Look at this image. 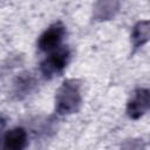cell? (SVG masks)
Returning a JSON list of instances; mask_svg holds the SVG:
<instances>
[{
	"mask_svg": "<svg viewBox=\"0 0 150 150\" xmlns=\"http://www.w3.org/2000/svg\"><path fill=\"white\" fill-rule=\"evenodd\" d=\"M118 2H97L94 9V19L95 20H109L115 15L118 9Z\"/></svg>",
	"mask_w": 150,
	"mask_h": 150,
	"instance_id": "7",
	"label": "cell"
},
{
	"mask_svg": "<svg viewBox=\"0 0 150 150\" xmlns=\"http://www.w3.org/2000/svg\"><path fill=\"white\" fill-rule=\"evenodd\" d=\"M150 109V89L137 88L127 104V115L131 120H137Z\"/></svg>",
	"mask_w": 150,
	"mask_h": 150,
	"instance_id": "4",
	"label": "cell"
},
{
	"mask_svg": "<svg viewBox=\"0 0 150 150\" xmlns=\"http://www.w3.org/2000/svg\"><path fill=\"white\" fill-rule=\"evenodd\" d=\"M80 87L75 79L64 80L59 87L55 95V111L59 115H69L79 110L82 102Z\"/></svg>",
	"mask_w": 150,
	"mask_h": 150,
	"instance_id": "1",
	"label": "cell"
},
{
	"mask_svg": "<svg viewBox=\"0 0 150 150\" xmlns=\"http://www.w3.org/2000/svg\"><path fill=\"white\" fill-rule=\"evenodd\" d=\"M27 145V132L23 128L16 127L7 130L2 137L1 150H25Z\"/></svg>",
	"mask_w": 150,
	"mask_h": 150,
	"instance_id": "5",
	"label": "cell"
},
{
	"mask_svg": "<svg viewBox=\"0 0 150 150\" xmlns=\"http://www.w3.org/2000/svg\"><path fill=\"white\" fill-rule=\"evenodd\" d=\"M69 59H70V50L67 47L57 48L54 52H52L40 63V71L45 77L52 79L53 76L63 71V69L69 62Z\"/></svg>",
	"mask_w": 150,
	"mask_h": 150,
	"instance_id": "2",
	"label": "cell"
},
{
	"mask_svg": "<svg viewBox=\"0 0 150 150\" xmlns=\"http://www.w3.org/2000/svg\"><path fill=\"white\" fill-rule=\"evenodd\" d=\"M150 41V20H141L134 27L131 32V45L134 52Z\"/></svg>",
	"mask_w": 150,
	"mask_h": 150,
	"instance_id": "6",
	"label": "cell"
},
{
	"mask_svg": "<svg viewBox=\"0 0 150 150\" xmlns=\"http://www.w3.org/2000/svg\"><path fill=\"white\" fill-rule=\"evenodd\" d=\"M122 149L123 150H143L144 146L139 139H129L123 143Z\"/></svg>",
	"mask_w": 150,
	"mask_h": 150,
	"instance_id": "9",
	"label": "cell"
},
{
	"mask_svg": "<svg viewBox=\"0 0 150 150\" xmlns=\"http://www.w3.org/2000/svg\"><path fill=\"white\" fill-rule=\"evenodd\" d=\"M33 84H34L33 77L29 74H22L20 77L16 79V82L14 83V88H15L14 93L20 98L21 95H27L30 91Z\"/></svg>",
	"mask_w": 150,
	"mask_h": 150,
	"instance_id": "8",
	"label": "cell"
},
{
	"mask_svg": "<svg viewBox=\"0 0 150 150\" xmlns=\"http://www.w3.org/2000/svg\"><path fill=\"white\" fill-rule=\"evenodd\" d=\"M66 34V27L62 22L57 21L50 25L38 39V48L41 52H54L59 48Z\"/></svg>",
	"mask_w": 150,
	"mask_h": 150,
	"instance_id": "3",
	"label": "cell"
}]
</instances>
